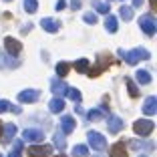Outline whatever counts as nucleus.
I'll list each match as a JSON object with an SVG mask.
<instances>
[{
  "instance_id": "nucleus-28",
  "label": "nucleus",
  "mask_w": 157,
  "mask_h": 157,
  "mask_svg": "<svg viewBox=\"0 0 157 157\" xmlns=\"http://www.w3.org/2000/svg\"><path fill=\"white\" fill-rule=\"evenodd\" d=\"M69 69H71L69 63H59V65H56V75H59L60 78H65L67 75H69Z\"/></svg>"
},
{
  "instance_id": "nucleus-27",
  "label": "nucleus",
  "mask_w": 157,
  "mask_h": 157,
  "mask_svg": "<svg viewBox=\"0 0 157 157\" xmlns=\"http://www.w3.org/2000/svg\"><path fill=\"white\" fill-rule=\"evenodd\" d=\"M73 155L75 157H89L87 145H75V147H73Z\"/></svg>"
},
{
  "instance_id": "nucleus-41",
  "label": "nucleus",
  "mask_w": 157,
  "mask_h": 157,
  "mask_svg": "<svg viewBox=\"0 0 157 157\" xmlns=\"http://www.w3.org/2000/svg\"><path fill=\"white\" fill-rule=\"evenodd\" d=\"M56 157H67V155H63V153H60V155H56Z\"/></svg>"
},
{
  "instance_id": "nucleus-39",
  "label": "nucleus",
  "mask_w": 157,
  "mask_h": 157,
  "mask_svg": "<svg viewBox=\"0 0 157 157\" xmlns=\"http://www.w3.org/2000/svg\"><path fill=\"white\" fill-rule=\"evenodd\" d=\"M155 6H157V0H151V8L155 10Z\"/></svg>"
},
{
  "instance_id": "nucleus-37",
  "label": "nucleus",
  "mask_w": 157,
  "mask_h": 157,
  "mask_svg": "<svg viewBox=\"0 0 157 157\" xmlns=\"http://www.w3.org/2000/svg\"><path fill=\"white\" fill-rule=\"evenodd\" d=\"M10 111H12V113H16V115H18V113H22V109H20L18 105H10Z\"/></svg>"
},
{
  "instance_id": "nucleus-6",
  "label": "nucleus",
  "mask_w": 157,
  "mask_h": 157,
  "mask_svg": "<svg viewBox=\"0 0 157 157\" xmlns=\"http://www.w3.org/2000/svg\"><path fill=\"white\" fill-rule=\"evenodd\" d=\"M107 129H109L111 135H117L121 129H123V119L117 117L115 113H109V115H107Z\"/></svg>"
},
{
  "instance_id": "nucleus-44",
  "label": "nucleus",
  "mask_w": 157,
  "mask_h": 157,
  "mask_svg": "<svg viewBox=\"0 0 157 157\" xmlns=\"http://www.w3.org/2000/svg\"><path fill=\"white\" fill-rule=\"evenodd\" d=\"M0 157H2V155H0Z\"/></svg>"
},
{
  "instance_id": "nucleus-18",
  "label": "nucleus",
  "mask_w": 157,
  "mask_h": 157,
  "mask_svg": "<svg viewBox=\"0 0 157 157\" xmlns=\"http://www.w3.org/2000/svg\"><path fill=\"white\" fill-rule=\"evenodd\" d=\"M51 89H52V95H65V91H67V85L63 83V78H52V83H51Z\"/></svg>"
},
{
  "instance_id": "nucleus-13",
  "label": "nucleus",
  "mask_w": 157,
  "mask_h": 157,
  "mask_svg": "<svg viewBox=\"0 0 157 157\" xmlns=\"http://www.w3.org/2000/svg\"><path fill=\"white\" fill-rule=\"evenodd\" d=\"M75 127H77V123H75V119L71 115H63L60 117V129H63V133H73Z\"/></svg>"
},
{
  "instance_id": "nucleus-12",
  "label": "nucleus",
  "mask_w": 157,
  "mask_h": 157,
  "mask_svg": "<svg viewBox=\"0 0 157 157\" xmlns=\"http://www.w3.org/2000/svg\"><path fill=\"white\" fill-rule=\"evenodd\" d=\"M129 143L131 149H143V151H153L155 149V145H153V141H137V139H131V141H127Z\"/></svg>"
},
{
  "instance_id": "nucleus-29",
  "label": "nucleus",
  "mask_w": 157,
  "mask_h": 157,
  "mask_svg": "<svg viewBox=\"0 0 157 157\" xmlns=\"http://www.w3.org/2000/svg\"><path fill=\"white\" fill-rule=\"evenodd\" d=\"M24 10H26L28 14H34L38 10V2L36 0H24Z\"/></svg>"
},
{
  "instance_id": "nucleus-2",
  "label": "nucleus",
  "mask_w": 157,
  "mask_h": 157,
  "mask_svg": "<svg viewBox=\"0 0 157 157\" xmlns=\"http://www.w3.org/2000/svg\"><path fill=\"white\" fill-rule=\"evenodd\" d=\"M97 63H99L97 67H93V69H89V71H87V75H89L91 78H97L99 75H101L103 71L107 69V67L111 65V55H109V52H101V55L97 56Z\"/></svg>"
},
{
  "instance_id": "nucleus-30",
  "label": "nucleus",
  "mask_w": 157,
  "mask_h": 157,
  "mask_svg": "<svg viewBox=\"0 0 157 157\" xmlns=\"http://www.w3.org/2000/svg\"><path fill=\"white\" fill-rule=\"evenodd\" d=\"M75 69H77V73H87L89 71V60L87 59H78L77 63H75Z\"/></svg>"
},
{
  "instance_id": "nucleus-35",
  "label": "nucleus",
  "mask_w": 157,
  "mask_h": 157,
  "mask_svg": "<svg viewBox=\"0 0 157 157\" xmlns=\"http://www.w3.org/2000/svg\"><path fill=\"white\" fill-rule=\"evenodd\" d=\"M65 6H67V0H56V4H55V8H56V10H59V12H60V10L65 8Z\"/></svg>"
},
{
  "instance_id": "nucleus-3",
  "label": "nucleus",
  "mask_w": 157,
  "mask_h": 157,
  "mask_svg": "<svg viewBox=\"0 0 157 157\" xmlns=\"http://www.w3.org/2000/svg\"><path fill=\"white\" fill-rule=\"evenodd\" d=\"M139 28H141L147 36H153V34H155V30H157V24H155L153 14H143V16L139 18Z\"/></svg>"
},
{
  "instance_id": "nucleus-17",
  "label": "nucleus",
  "mask_w": 157,
  "mask_h": 157,
  "mask_svg": "<svg viewBox=\"0 0 157 157\" xmlns=\"http://www.w3.org/2000/svg\"><path fill=\"white\" fill-rule=\"evenodd\" d=\"M111 157H127V149H125V141H117L111 147Z\"/></svg>"
},
{
  "instance_id": "nucleus-4",
  "label": "nucleus",
  "mask_w": 157,
  "mask_h": 157,
  "mask_svg": "<svg viewBox=\"0 0 157 157\" xmlns=\"http://www.w3.org/2000/svg\"><path fill=\"white\" fill-rule=\"evenodd\" d=\"M133 129L137 135H141V137H147V135L153 133V129H155V123L149 119H139L133 123Z\"/></svg>"
},
{
  "instance_id": "nucleus-32",
  "label": "nucleus",
  "mask_w": 157,
  "mask_h": 157,
  "mask_svg": "<svg viewBox=\"0 0 157 157\" xmlns=\"http://www.w3.org/2000/svg\"><path fill=\"white\" fill-rule=\"evenodd\" d=\"M95 6H97V12H101V14H109V12H111V6H109V4H101V2H95Z\"/></svg>"
},
{
  "instance_id": "nucleus-16",
  "label": "nucleus",
  "mask_w": 157,
  "mask_h": 157,
  "mask_svg": "<svg viewBox=\"0 0 157 157\" xmlns=\"http://www.w3.org/2000/svg\"><path fill=\"white\" fill-rule=\"evenodd\" d=\"M2 131H4L2 141H4V143H8L10 139L16 135V125H14V123H6V125H2Z\"/></svg>"
},
{
  "instance_id": "nucleus-10",
  "label": "nucleus",
  "mask_w": 157,
  "mask_h": 157,
  "mask_svg": "<svg viewBox=\"0 0 157 157\" xmlns=\"http://www.w3.org/2000/svg\"><path fill=\"white\" fill-rule=\"evenodd\" d=\"M52 147L51 145H30L28 147V155L30 157H44V155H51Z\"/></svg>"
},
{
  "instance_id": "nucleus-19",
  "label": "nucleus",
  "mask_w": 157,
  "mask_h": 157,
  "mask_svg": "<svg viewBox=\"0 0 157 157\" xmlns=\"http://www.w3.org/2000/svg\"><path fill=\"white\" fill-rule=\"evenodd\" d=\"M48 109H51L52 113H60V111H65V99L55 97L51 103H48Z\"/></svg>"
},
{
  "instance_id": "nucleus-1",
  "label": "nucleus",
  "mask_w": 157,
  "mask_h": 157,
  "mask_svg": "<svg viewBox=\"0 0 157 157\" xmlns=\"http://www.w3.org/2000/svg\"><path fill=\"white\" fill-rule=\"evenodd\" d=\"M119 56L127 63V65H137L139 60H147L151 59V52L145 51V48H135V51H129V52H125V51H119Z\"/></svg>"
},
{
  "instance_id": "nucleus-42",
  "label": "nucleus",
  "mask_w": 157,
  "mask_h": 157,
  "mask_svg": "<svg viewBox=\"0 0 157 157\" xmlns=\"http://www.w3.org/2000/svg\"><path fill=\"white\" fill-rule=\"evenodd\" d=\"M139 157H147V155H139Z\"/></svg>"
},
{
  "instance_id": "nucleus-20",
  "label": "nucleus",
  "mask_w": 157,
  "mask_h": 157,
  "mask_svg": "<svg viewBox=\"0 0 157 157\" xmlns=\"http://www.w3.org/2000/svg\"><path fill=\"white\" fill-rule=\"evenodd\" d=\"M103 117H105V111H101V109H91V111L87 113V119H89V121H93V123L101 121Z\"/></svg>"
},
{
  "instance_id": "nucleus-33",
  "label": "nucleus",
  "mask_w": 157,
  "mask_h": 157,
  "mask_svg": "<svg viewBox=\"0 0 157 157\" xmlns=\"http://www.w3.org/2000/svg\"><path fill=\"white\" fill-rule=\"evenodd\" d=\"M83 20H85L87 24H97V14H85Z\"/></svg>"
},
{
  "instance_id": "nucleus-9",
  "label": "nucleus",
  "mask_w": 157,
  "mask_h": 157,
  "mask_svg": "<svg viewBox=\"0 0 157 157\" xmlns=\"http://www.w3.org/2000/svg\"><path fill=\"white\" fill-rule=\"evenodd\" d=\"M22 139L28 141V143H38V141L44 139V131H40V129H26L22 133Z\"/></svg>"
},
{
  "instance_id": "nucleus-7",
  "label": "nucleus",
  "mask_w": 157,
  "mask_h": 157,
  "mask_svg": "<svg viewBox=\"0 0 157 157\" xmlns=\"http://www.w3.org/2000/svg\"><path fill=\"white\" fill-rule=\"evenodd\" d=\"M40 99V91L38 89H24L18 93V101L20 103H36Z\"/></svg>"
},
{
  "instance_id": "nucleus-15",
  "label": "nucleus",
  "mask_w": 157,
  "mask_h": 157,
  "mask_svg": "<svg viewBox=\"0 0 157 157\" xmlns=\"http://www.w3.org/2000/svg\"><path fill=\"white\" fill-rule=\"evenodd\" d=\"M18 67H20L18 60L6 56L4 52H0V69H18Z\"/></svg>"
},
{
  "instance_id": "nucleus-11",
  "label": "nucleus",
  "mask_w": 157,
  "mask_h": 157,
  "mask_svg": "<svg viewBox=\"0 0 157 157\" xmlns=\"http://www.w3.org/2000/svg\"><path fill=\"white\" fill-rule=\"evenodd\" d=\"M40 26L44 28L46 33L55 34V33H59V30H60V20H56V18H42L40 20Z\"/></svg>"
},
{
  "instance_id": "nucleus-22",
  "label": "nucleus",
  "mask_w": 157,
  "mask_h": 157,
  "mask_svg": "<svg viewBox=\"0 0 157 157\" xmlns=\"http://www.w3.org/2000/svg\"><path fill=\"white\" fill-rule=\"evenodd\" d=\"M135 78H137L141 85H149L151 83V73H147V71H137V73H135Z\"/></svg>"
},
{
  "instance_id": "nucleus-25",
  "label": "nucleus",
  "mask_w": 157,
  "mask_h": 157,
  "mask_svg": "<svg viewBox=\"0 0 157 157\" xmlns=\"http://www.w3.org/2000/svg\"><path fill=\"white\" fill-rule=\"evenodd\" d=\"M52 141H55V145L60 149V151H65V147H67V141H65V135L60 133V131H56V133H55Z\"/></svg>"
},
{
  "instance_id": "nucleus-21",
  "label": "nucleus",
  "mask_w": 157,
  "mask_h": 157,
  "mask_svg": "<svg viewBox=\"0 0 157 157\" xmlns=\"http://www.w3.org/2000/svg\"><path fill=\"white\" fill-rule=\"evenodd\" d=\"M119 14H121V18H123L125 22H131V20H133V8H131V6H121Z\"/></svg>"
},
{
  "instance_id": "nucleus-24",
  "label": "nucleus",
  "mask_w": 157,
  "mask_h": 157,
  "mask_svg": "<svg viewBox=\"0 0 157 157\" xmlns=\"http://www.w3.org/2000/svg\"><path fill=\"white\" fill-rule=\"evenodd\" d=\"M65 95L69 99H73L75 103H81V99H83V97H81V91H78V89H73V87H67Z\"/></svg>"
},
{
  "instance_id": "nucleus-8",
  "label": "nucleus",
  "mask_w": 157,
  "mask_h": 157,
  "mask_svg": "<svg viewBox=\"0 0 157 157\" xmlns=\"http://www.w3.org/2000/svg\"><path fill=\"white\" fill-rule=\"evenodd\" d=\"M4 46H6V52L12 55V56L20 55V51H22V44H20L16 38H12V36H6L4 38Z\"/></svg>"
},
{
  "instance_id": "nucleus-43",
  "label": "nucleus",
  "mask_w": 157,
  "mask_h": 157,
  "mask_svg": "<svg viewBox=\"0 0 157 157\" xmlns=\"http://www.w3.org/2000/svg\"><path fill=\"white\" fill-rule=\"evenodd\" d=\"M4 2H10V0H4Z\"/></svg>"
},
{
  "instance_id": "nucleus-40",
  "label": "nucleus",
  "mask_w": 157,
  "mask_h": 157,
  "mask_svg": "<svg viewBox=\"0 0 157 157\" xmlns=\"http://www.w3.org/2000/svg\"><path fill=\"white\" fill-rule=\"evenodd\" d=\"M0 137H2V121H0Z\"/></svg>"
},
{
  "instance_id": "nucleus-36",
  "label": "nucleus",
  "mask_w": 157,
  "mask_h": 157,
  "mask_svg": "<svg viewBox=\"0 0 157 157\" xmlns=\"http://www.w3.org/2000/svg\"><path fill=\"white\" fill-rule=\"evenodd\" d=\"M71 8H73V10L81 8V0H71Z\"/></svg>"
},
{
  "instance_id": "nucleus-34",
  "label": "nucleus",
  "mask_w": 157,
  "mask_h": 157,
  "mask_svg": "<svg viewBox=\"0 0 157 157\" xmlns=\"http://www.w3.org/2000/svg\"><path fill=\"white\" fill-rule=\"evenodd\" d=\"M8 111H10V103L0 99V113H8Z\"/></svg>"
},
{
  "instance_id": "nucleus-14",
  "label": "nucleus",
  "mask_w": 157,
  "mask_h": 157,
  "mask_svg": "<svg viewBox=\"0 0 157 157\" xmlns=\"http://www.w3.org/2000/svg\"><path fill=\"white\" fill-rule=\"evenodd\" d=\"M143 113L147 117H151V115H155L157 113V97H147L145 99V105H143Z\"/></svg>"
},
{
  "instance_id": "nucleus-31",
  "label": "nucleus",
  "mask_w": 157,
  "mask_h": 157,
  "mask_svg": "<svg viewBox=\"0 0 157 157\" xmlns=\"http://www.w3.org/2000/svg\"><path fill=\"white\" fill-rule=\"evenodd\" d=\"M22 155V141H14V147H12V151H10V155L8 157H20Z\"/></svg>"
},
{
  "instance_id": "nucleus-23",
  "label": "nucleus",
  "mask_w": 157,
  "mask_h": 157,
  "mask_svg": "<svg viewBox=\"0 0 157 157\" xmlns=\"http://www.w3.org/2000/svg\"><path fill=\"white\" fill-rule=\"evenodd\" d=\"M125 85H127V91H129V95L131 97H139V89H137V85L133 83V78H129V77H125Z\"/></svg>"
},
{
  "instance_id": "nucleus-38",
  "label": "nucleus",
  "mask_w": 157,
  "mask_h": 157,
  "mask_svg": "<svg viewBox=\"0 0 157 157\" xmlns=\"http://www.w3.org/2000/svg\"><path fill=\"white\" fill-rule=\"evenodd\" d=\"M141 4H143V0H133V6H131V8H139Z\"/></svg>"
},
{
  "instance_id": "nucleus-26",
  "label": "nucleus",
  "mask_w": 157,
  "mask_h": 157,
  "mask_svg": "<svg viewBox=\"0 0 157 157\" xmlns=\"http://www.w3.org/2000/svg\"><path fill=\"white\" fill-rule=\"evenodd\" d=\"M105 28H107V30H109L111 34H115V33H117V18H115V16H111V14L107 16V20H105Z\"/></svg>"
},
{
  "instance_id": "nucleus-5",
  "label": "nucleus",
  "mask_w": 157,
  "mask_h": 157,
  "mask_svg": "<svg viewBox=\"0 0 157 157\" xmlns=\"http://www.w3.org/2000/svg\"><path fill=\"white\" fill-rule=\"evenodd\" d=\"M87 139H89V145H91L95 151H105L107 149V139L103 137L101 133H97V131H89Z\"/></svg>"
}]
</instances>
